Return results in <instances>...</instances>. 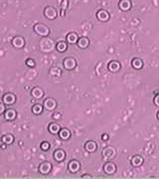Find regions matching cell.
<instances>
[{"label":"cell","instance_id":"cell-6","mask_svg":"<svg viewBox=\"0 0 159 179\" xmlns=\"http://www.w3.org/2000/svg\"><path fill=\"white\" fill-rule=\"evenodd\" d=\"M104 171L105 174L107 175H113L115 173L116 171V165L113 163V162H110L108 161L104 165Z\"/></svg>","mask_w":159,"mask_h":179},{"label":"cell","instance_id":"cell-16","mask_svg":"<svg viewBox=\"0 0 159 179\" xmlns=\"http://www.w3.org/2000/svg\"><path fill=\"white\" fill-rule=\"evenodd\" d=\"M118 7L122 11H128L131 8V2L130 0H121L118 3Z\"/></svg>","mask_w":159,"mask_h":179},{"label":"cell","instance_id":"cell-33","mask_svg":"<svg viewBox=\"0 0 159 179\" xmlns=\"http://www.w3.org/2000/svg\"><path fill=\"white\" fill-rule=\"evenodd\" d=\"M108 138H110V136H108L107 133H104L102 135V140H107Z\"/></svg>","mask_w":159,"mask_h":179},{"label":"cell","instance_id":"cell-13","mask_svg":"<svg viewBox=\"0 0 159 179\" xmlns=\"http://www.w3.org/2000/svg\"><path fill=\"white\" fill-rule=\"evenodd\" d=\"M97 18L99 19V21L105 22V21H107L108 19H110V14H108L107 11H105V10H104V9H100V10L97 11Z\"/></svg>","mask_w":159,"mask_h":179},{"label":"cell","instance_id":"cell-35","mask_svg":"<svg viewBox=\"0 0 159 179\" xmlns=\"http://www.w3.org/2000/svg\"><path fill=\"white\" fill-rule=\"evenodd\" d=\"M82 178H91V176H83Z\"/></svg>","mask_w":159,"mask_h":179},{"label":"cell","instance_id":"cell-5","mask_svg":"<svg viewBox=\"0 0 159 179\" xmlns=\"http://www.w3.org/2000/svg\"><path fill=\"white\" fill-rule=\"evenodd\" d=\"M52 170V164L48 161L42 162V163L39 165V172L43 175H46L50 173V171Z\"/></svg>","mask_w":159,"mask_h":179},{"label":"cell","instance_id":"cell-15","mask_svg":"<svg viewBox=\"0 0 159 179\" xmlns=\"http://www.w3.org/2000/svg\"><path fill=\"white\" fill-rule=\"evenodd\" d=\"M121 63L118 62V61H111V62H110V64H108L107 66V69L110 72H113V73H115L118 72L119 69H121Z\"/></svg>","mask_w":159,"mask_h":179},{"label":"cell","instance_id":"cell-18","mask_svg":"<svg viewBox=\"0 0 159 179\" xmlns=\"http://www.w3.org/2000/svg\"><path fill=\"white\" fill-rule=\"evenodd\" d=\"M59 136L63 140H68L71 138V131L68 128H61V130L59 131Z\"/></svg>","mask_w":159,"mask_h":179},{"label":"cell","instance_id":"cell-34","mask_svg":"<svg viewBox=\"0 0 159 179\" xmlns=\"http://www.w3.org/2000/svg\"><path fill=\"white\" fill-rule=\"evenodd\" d=\"M0 110H1V111H0V113H1L2 114L5 113V103H1V108H0Z\"/></svg>","mask_w":159,"mask_h":179},{"label":"cell","instance_id":"cell-12","mask_svg":"<svg viewBox=\"0 0 159 179\" xmlns=\"http://www.w3.org/2000/svg\"><path fill=\"white\" fill-rule=\"evenodd\" d=\"M102 155H104V157H105L107 159H111L114 155H115V149L110 146L105 147V149L102 150Z\"/></svg>","mask_w":159,"mask_h":179},{"label":"cell","instance_id":"cell-10","mask_svg":"<svg viewBox=\"0 0 159 179\" xmlns=\"http://www.w3.org/2000/svg\"><path fill=\"white\" fill-rule=\"evenodd\" d=\"M12 45H13V47H15V48H17V49L23 48L25 45L24 38L21 37V36H16V37H14L12 40Z\"/></svg>","mask_w":159,"mask_h":179},{"label":"cell","instance_id":"cell-19","mask_svg":"<svg viewBox=\"0 0 159 179\" xmlns=\"http://www.w3.org/2000/svg\"><path fill=\"white\" fill-rule=\"evenodd\" d=\"M97 145L94 141L93 140H90V141H86V144H85V149L88 152H94L96 151Z\"/></svg>","mask_w":159,"mask_h":179},{"label":"cell","instance_id":"cell-4","mask_svg":"<svg viewBox=\"0 0 159 179\" xmlns=\"http://www.w3.org/2000/svg\"><path fill=\"white\" fill-rule=\"evenodd\" d=\"M63 65H64V68L68 71H71V70H74L76 68L77 66V62L74 58H66L65 60L63 61Z\"/></svg>","mask_w":159,"mask_h":179},{"label":"cell","instance_id":"cell-24","mask_svg":"<svg viewBox=\"0 0 159 179\" xmlns=\"http://www.w3.org/2000/svg\"><path fill=\"white\" fill-rule=\"evenodd\" d=\"M56 49H57L58 52L64 53V52L67 51V49H68V45H67L66 42L60 41V42H58L57 45H56Z\"/></svg>","mask_w":159,"mask_h":179},{"label":"cell","instance_id":"cell-7","mask_svg":"<svg viewBox=\"0 0 159 179\" xmlns=\"http://www.w3.org/2000/svg\"><path fill=\"white\" fill-rule=\"evenodd\" d=\"M44 108H46L47 111H54L56 108H57V102L56 100H54L53 98H48L44 100Z\"/></svg>","mask_w":159,"mask_h":179},{"label":"cell","instance_id":"cell-25","mask_svg":"<svg viewBox=\"0 0 159 179\" xmlns=\"http://www.w3.org/2000/svg\"><path fill=\"white\" fill-rule=\"evenodd\" d=\"M1 141H2V143H4L6 145L12 144V142L14 141V136L12 134H5V135L2 136Z\"/></svg>","mask_w":159,"mask_h":179},{"label":"cell","instance_id":"cell-3","mask_svg":"<svg viewBox=\"0 0 159 179\" xmlns=\"http://www.w3.org/2000/svg\"><path fill=\"white\" fill-rule=\"evenodd\" d=\"M44 16L49 20H54L58 16V11L54 6H46L44 9Z\"/></svg>","mask_w":159,"mask_h":179},{"label":"cell","instance_id":"cell-8","mask_svg":"<svg viewBox=\"0 0 159 179\" xmlns=\"http://www.w3.org/2000/svg\"><path fill=\"white\" fill-rule=\"evenodd\" d=\"M15 102H16V97L14 94L7 93L2 97V103H4L5 105H7V106L14 105V103Z\"/></svg>","mask_w":159,"mask_h":179},{"label":"cell","instance_id":"cell-30","mask_svg":"<svg viewBox=\"0 0 159 179\" xmlns=\"http://www.w3.org/2000/svg\"><path fill=\"white\" fill-rule=\"evenodd\" d=\"M40 147H41V149L43 150V151H47V150H48L49 148H50V143H49L48 141H43L41 143V146Z\"/></svg>","mask_w":159,"mask_h":179},{"label":"cell","instance_id":"cell-26","mask_svg":"<svg viewBox=\"0 0 159 179\" xmlns=\"http://www.w3.org/2000/svg\"><path fill=\"white\" fill-rule=\"evenodd\" d=\"M131 65H132V67H133L134 69H136V70H140L142 67H143V62H142L141 59L135 58V59H133V60H132Z\"/></svg>","mask_w":159,"mask_h":179},{"label":"cell","instance_id":"cell-17","mask_svg":"<svg viewBox=\"0 0 159 179\" xmlns=\"http://www.w3.org/2000/svg\"><path fill=\"white\" fill-rule=\"evenodd\" d=\"M65 157H66V153H65V151H64L63 149H57V150H55V152H54V158H55V160H57V161H63L64 159H65Z\"/></svg>","mask_w":159,"mask_h":179},{"label":"cell","instance_id":"cell-29","mask_svg":"<svg viewBox=\"0 0 159 179\" xmlns=\"http://www.w3.org/2000/svg\"><path fill=\"white\" fill-rule=\"evenodd\" d=\"M50 72H51V75H53V76H61V74H62L59 68H52Z\"/></svg>","mask_w":159,"mask_h":179},{"label":"cell","instance_id":"cell-31","mask_svg":"<svg viewBox=\"0 0 159 179\" xmlns=\"http://www.w3.org/2000/svg\"><path fill=\"white\" fill-rule=\"evenodd\" d=\"M25 63H26V65H27L28 67H31V68L35 67V65H36V64H35V61L33 60V59H27L26 62H25Z\"/></svg>","mask_w":159,"mask_h":179},{"label":"cell","instance_id":"cell-32","mask_svg":"<svg viewBox=\"0 0 159 179\" xmlns=\"http://www.w3.org/2000/svg\"><path fill=\"white\" fill-rule=\"evenodd\" d=\"M153 102H154L155 106H157V107H159V95H157V96H155L154 100H153Z\"/></svg>","mask_w":159,"mask_h":179},{"label":"cell","instance_id":"cell-11","mask_svg":"<svg viewBox=\"0 0 159 179\" xmlns=\"http://www.w3.org/2000/svg\"><path fill=\"white\" fill-rule=\"evenodd\" d=\"M2 116H3V117L6 121H14L16 119V116H17V113L13 108H9V110L5 111V113Z\"/></svg>","mask_w":159,"mask_h":179},{"label":"cell","instance_id":"cell-2","mask_svg":"<svg viewBox=\"0 0 159 179\" xmlns=\"http://www.w3.org/2000/svg\"><path fill=\"white\" fill-rule=\"evenodd\" d=\"M34 32L37 35H40L42 37H47L50 34V29L43 23H38L34 26Z\"/></svg>","mask_w":159,"mask_h":179},{"label":"cell","instance_id":"cell-23","mask_svg":"<svg viewBox=\"0 0 159 179\" xmlns=\"http://www.w3.org/2000/svg\"><path fill=\"white\" fill-rule=\"evenodd\" d=\"M48 130L51 133L56 134V133H59V131L61 130V127L58 124H56V122H51L48 127Z\"/></svg>","mask_w":159,"mask_h":179},{"label":"cell","instance_id":"cell-36","mask_svg":"<svg viewBox=\"0 0 159 179\" xmlns=\"http://www.w3.org/2000/svg\"><path fill=\"white\" fill-rule=\"evenodd\" d=\"M157 119H159V111H158V114H157Z\"/></svg>","mask_w":159,"mask_h":179},{"label":"cell","instance_id":"cell-22","mask_svg":"<svg viewBox=\"0 0 159 179\" xmlns=\"http://www.w3.org/2000/svg\"><path fill=\"white\" fill-rule=\"evenodd\" d=\"M142 163H143V158H142L140 155H135V156H133V157L131 158L132 166H134V167L141 166Z\"/></svg>","mask_w":159,"mask_h":179},{"label":"cell","instance_id":"cell-14","mask_svg":"<svg viewBox=\"0 0 159 179\" xmlns=\"http://www.w3.org/2000/svg\"><path fill=\"white\" fill-rule=\"evenodd\" d=\"M31 95H32V97L34 98V99L40 100L44 96V92H43V90H42L41 88H39V87H35V88L32 89Z\"/></svg>","mask_w":159,"mask_h":179},{"label":"cell","instance_id":"cell-20","mask_svg":"<svg viewBox=\"0 0 159 179\" xmlns=\"http://www.w3.org/2000/svg\"><path fill=\"white\" fill-rule=\"evenodd\" d=\"M66 40H67V42H68V43H70V44H76V43H78L79 37H78L77 33L71 32V33H69V34L67 35Z\"/></svg>","mask_w":159,"mask_h":179},{"label":"cell","instance_id":"cell-9","mask_svg":"<svg viewBox=\"0 0 159 179\" xmlns=\"http://www.w3.org/2000/svg\"><path fill=\"white\" fill-rule=\"evenodd\" d=\"M68 168L70 170V172L72 173H76L80 170L81 168V163L76 159H74V160H71L69 162V165H68Z\"/></svg>","mask_w":159,"mask_h":179},{"label":"cell","instance_id":"cell-28","mask_svg":"<svg viewBox=\"0 0 159 179\" xmlns=\"http://www.w3.org/2000/svg\"><path fill=\"white\" fill-rule=\"evenodd\" d=\"M68 8V0H62L61 3V16L64 18L65 17V11Z\"/></svg>","mask_w":159,"mask_h":179},{"label":"cell","instance_id":"cell-21","mask_svg":"<svg viewBox=\"0 0 159 179\" xmlns=\"http://www.w3.org/2000/svg\"><path fill=\"white\" fill-rule=\"evenodd\" d=\"M78 46H79V48L81 49H86V47L89 46V44H90V40H89V38L86 37H81L79 38V40H78Z\"/></svg>","mask_w":159,"mask_h":179},{"label":"cell","instance_id":"cell-27","mask_svg":"<svg viewBox=\"0 0 159 179\" xmlns=\"http://www.w3.org/2000/svg\"><path fill=\"white\" fill-rule=\"evenodd\" d=\"M43 111V106L40 103H36L32 107V113L34 114H40Z\"/></svg>","mask_w":159,"mask_h":179},{"label":"cell","instance_id":"cell-1","mask_svg":"<svg viewBox=\"0 0 159 179\" xmlns=\"http://www.w3.org/2000/svg\"><path fill=\"white\" fill-rule=\"evenodd\" d=\"M56 45L57 44H55V42L53 41L52 39L44 38L40 43V50L45 53L51 52L54 50V48H56Z\"/></svg>","mask_w":159,"mask_h":179}]
</instances>
